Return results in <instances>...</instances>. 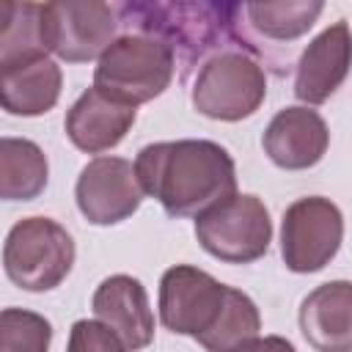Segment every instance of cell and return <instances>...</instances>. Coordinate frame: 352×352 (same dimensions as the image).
Wrapping results in <instances>:
<instances>
[{
    "label": "cell",
    "mask_w": 352,
    "mask_h": 352,
    "mask_svg": "<svg viewBox=\"0 0 352 352\" xmlns=\"http://www.w3.org/2000/svg\"><path fill=\"white\" fill-rule=\"evenodd\" d=\"M300 330L316 352H352V280L316 286L300 305Z\"/></svg>",
    "instance_id": "14"
},
{
    "label": "cell",
    "mask_w": 352,
    "mask_h": 352,
    "mask_svg": "<svg viewBox=\"0 0 352 352\" xmlns=\"http://www.w3.org/2000/svg\"><path fill=\"white\" fill-rule=\"evenodd\" d=\"M94 314L124 344L126 352H138L154 338V314L143 283L132 275H110L94 292Z\"/></svg>",
    "instance_id": "12"
},
{
    "label": "cell",
    "mask_w": 352,
    "mask_h": 352,
    "mask_svg": "<svg viewBox=\"0 0 352 352\" xmlns=\"http://www.w3.org/2000/svg\"><path fill=\"white\" fill-rule=\"evenodd\" d=\"M74 198L88 223L113 226L138 212L143 201V187L129 160L96 157L80 170Z\"/></svg>",
    "instance_id": "10"
},
{
    "label": "cell",
    "mask_w": 352,
    "mask_h": 352,
    "mask_svg": "<svg viewBox=\"0 0 352 352\" xmlns=\"http://www.w3.org/2000/svg\"><path fill=\"white\" fill-rule=\"evenodd\" d=\"M135 173L170 217H198L236 192L231 154L212 140H165L140 148Z\"/></svg>",
    "instance_id": "1"
},
{
    "label": "cell",
    "mask_w": 352,
    "mask_h": 352,
    "mask_svg": "<svg viewBox=\"0 0 352 352\" xmlns=\"http://www.w3.org/2000/svg\"><path fill=\"white\" fill-rule=\"evenodd\" d=\"M242 352H297V349L280 336H264V338H256L253 344H248Z\"/></svg>",
    "instance_id": "23"
},
{
    "label": "cell",
    "mask_w": 352,
    "mask_h": 352,
    "mask_svg": "<svg viewBox=\"0 0 352 352\" xmlns=\"http://www.w3.org/2000/svg\"><path fill=\"white\" fill-rule=\"evenodd\" d=\"M267 157L286 170H302L316 165L330 143L324 118L311 107H283L264 129Z\"/></svg>",
    "instance_id": "13"
},
{
    "label": "cell",
    "mask_w": 352,
    "mask_h": 352,
    "mask_svg": "<svg viewBox=\"0 0 352 352\" xmlns=\"http://www.w3.org/2000/svg\"><path fill=\"white\" fill-rule=\"evenodd\" d=\"M228 286L214 280L209 272L176 264L165 270L160 280V319L170 333L198 338L217 319Z\"/></svg>",
    "instance_id": "9"
},
{
    "label": "cell",
    "mask_w": 352,
    "mask_h": 352,
    "mask_svg": "<svg viewBox=\"0 0 352 352\" xmlns=\"http://www.w3.org/2000/svg\"><path fill=\"white\" fill-rule=\"evenodd\" d=\"M60 96V66L38 58L0 72V102L11 116H41Z\"/></svg>",
    "instance_id": "16"
},
{
    "label": "cell",
    "mask_w": 352,
    "mask_h": 352,
    "mask_svg": "<svg viewBox=\"0 0 352 352\" xmlns=\"http://www.w3.org/2000/svg\"><path fill=\"white\" fill-rule=\"evenodd\" d=\"M47 187V157L25 138L0 140V195L6 201H30Z\"/></svg>",
    "instance_id": "18"
},
{
    "label": "cell",
    "mask_w": 352,
    "mask_h": 352,
    "mask_svg": "<svg viewBox=\"0 0 352 352\" xmlns=\"http://www.w3.org/2000/svg\"><path fill=\"white\" fill-rule=\"evenodd\" d=\"M173 69L176 55L165 41L146 33H124L99 58L94 88L116 102L138 107L170 85Z\"/></svg>",
    "instance_id": "3"
},
{
    "label": "cell",
    "mask_w": 352,
    "mask_h": 352,
    "mask_svg": "<svg viewBox=\"0 0 352 352\" xmlns=\"http://www.w3.org/2000/svg\"><path fill=\"white\" fill-rule=\"evenodd\" d=\"M258 330H261V316L256 302L245 292L228 286L217 319L206 333L198 336V344H204L209 352H242L248 344L258 338Z\"/></svg>",
    "instance_id": "19"
},
{
    "label": "cell",
    "mask_w": 352,
    "mask_h": 352,
    "mask_svg": "<svg viewBox=\"0 0 352 352\" xmlns=\"http://www.w3.org/2000/svg\"><path fill=\"white\" fill-rule=\"evenodd\" d=\"M195 236L206 253L228 264H248L267 253L272 223L256 195H239L214 204L195 217Z\"/></svg>",
    "instance_id": "6"
},
{
    "label": "cell",
    "mask_w": 352,
    "mask_h": 352,
    "mask_svg": "<svg viewBox=\"0 0 352 352\" xmlns=\"http://www.w3.org/2000/svg\"><path fill=\"white\" fill-rule=\"evenodd\" d=\"M344 239L341 209L322 195L300 198L283 212L280 256L292 272H316L333 261Z\"/></svg>",
    "instance_id": "7"
},
{
    "label": "cell",
    "mask_w": 352,
    "mask_h": 352,
    "mask_svg": "<svg viewBox=\"0 0 352 352\" xmlns=\"http://www.w3.org/2000/svg\"><path fill=\"white\" fill-rule=\"evenodd\" d=\"M264 96V69L242 50H228L206 60L192 85V107L217 121H239L253 116Z\"/></svg>",
    "instance_id": "5"
},
{
    "label": "cell",
    "mask_w": 352,
    "mask_h": 352,
    "mask_svg": "<svg viewBox=\"0 0 352 352\" xmlns=\"http://www.w3.org/2000/svg\"><path fill=\"white\" fill-rule=\"evenodd\" d=\"M66 352H126V349L107 324L94 319H80L72 324Z\"/></svg>",
    "instance_id": "22"
},
{
    "label": "cell",
    "mask_w": 352,
    "mask_h": 352,
    "mask_svg": "<svg viewBox=\"0 0 352 352\" xmlns=\"http://www.w3.org/2000/svg\"><path fill=\"white\" fill-rule=\"evenodd\" d=\"M352 66V30L344 19L324 28L300 55L294 94L305 104L327 102Z\"/></svg>",
    "instance_id": "11"
},
{
    "label": "cell",
    "mask_w": 352,
    "mask_h": 352,
    "mask_svg": "<svg viewBox=\"0 0 352 352\" xmlns=\"http://www.w3.org/2000/svg\"><path fill=\"white\" fill-rule=\"evenodd\" d=\"M322 3H245L239 6L248 28L270 41H294L314 28L322 14Z\"/></svg>",
    "instance_id": "20"
},
{
    "label": "cell",
    "mask_w": 352,
    "mask_h": 352,
    "mask_svg": "<svg viewBox=\"0 0 352 352\" xmlns=\"http://www.w3.org/2000/svg\"><path fill=\"white\" fill-rule=\"evenodd\" d=\"M44 6L41 3H0V72L38 58H47Z\"/></svg>",
    "instance_id": "17"
},
{
    "label": "cell",
    "mask_w": 352,
    "mask_h": 352,
    "mask_svg": "<svg viewBox=\"0 0 352 352\" xmlns=\"http://www.w3.org/2000/svg\"><path fill=\"white\" fill-rule=\"evenodd\" d=\"M116 14L129 28L126 33H146L165 41L184 77L204 58L212 60L228 50L248 52L239 30V6L234 3H121Z\"/></svg>",
    "instance_id": "2"
},
{
    "label": "cell",
    "mask_w": 352,
    "mask_h": 352,
    "mask_svg": "<svg viewBox=\"0 0 352 352\" xmlns=\"http://www.w3.org/2000/svg\"><path fill=\"white\" fill-rule=\"evenodd\" d=\"M6 275L28 292L55 289L74 264V242L69 231L50 217L19 220L3 248Z\"/></svg>",
    "instance_id": "4"
},
{
    "label": "cell",
    "mask_w": 352,
    "mask_h": 352,
    "mask_svg": "<svg viewBox=\"0 0 352 352\" xmlns=\"http://www.w3.org/2000/svg\"><path fill=\"white\" fill-rule=\"evenodd\" d=\"M132 124H135V107L132 104L116 102L91 85L69 107L63 126H66L69 140L77 148H82L88 154H99V151L118 146Z\"/></svg>",
    "instance_id": "15"
},
{
    "label": "cell",
    "mask_w": 352,
    "mask_h": 352,
    "mask_svg": "<svg viewBox=\"0 0 352 352\" xmlns=\"http://www.w3.org/2000/svg\"><path fill=\"white\" fill-rule=\"evenodd\" d=\"M118 14L99 0H58L44 3L47 50L69 63L102 58L116 41Z\"/></svg>",
    "instance_id": "8"
},
{
    "label": "cell",
    "mask_w": 352,
    "mask_h": 352,
    "mask_svg": "<svg viewBox=\"0 0 352 352\" xmlns=\"http://www.w3.org/2000/svg\"><path fill=\"white\" fill-rule=\"evenodd\" d=\"M52 327L41 314L6 308L0 314V352H47Z\"/></svg>",
    "instance_id": "21"
}]
</instances>
